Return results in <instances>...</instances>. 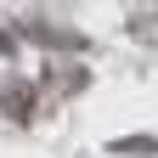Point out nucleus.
Here are the masks:
<instances>
[{"label": "nucleus", "mask_w": 158, "mask_h": 158, "mask_svg": "<svg viewBox=\"0 0 158 158\" xmlns=\"http://www.w3.org/2000/svg\"><path fill=\"white\" fill-rule=\"evenodd\" d=\"M118 152H158V141H152V135H124V141H118Z\"/></svg>", "instance_id": "nucleus-1"}]
</instances>
